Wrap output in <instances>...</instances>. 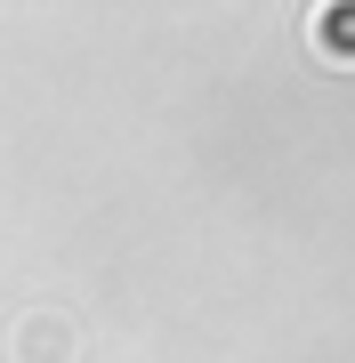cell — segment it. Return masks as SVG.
<instances>
[{"mask_svg": "<svg viewBox=\"0 0 355 363\" xmlns=\"http://www.w3.org/2000/svg\"><path fill=\"white\" fill-rule=\"evenodd\" d=\"M315 49L331 65H355V0H323L315 9Z\"/></svg>", "mask_w": 355, "mask_h": 363, "instance_id": "6da1fadb", "label": "cell"}, {"mask_svg": "<svg viewBox=\"0 0 355 363\" xmlns=\"http://www.w3.org/2000/svg\"><path fill=\"white\" fill-rule=\"evenodd\" d=\"M65 355H73L65 323H25V363H65Z\"/></svg>", "mask_w": 355, "mask_h": 363, "instance_id": "7a4b0ae2", "label": "cell"}]
</instances>
